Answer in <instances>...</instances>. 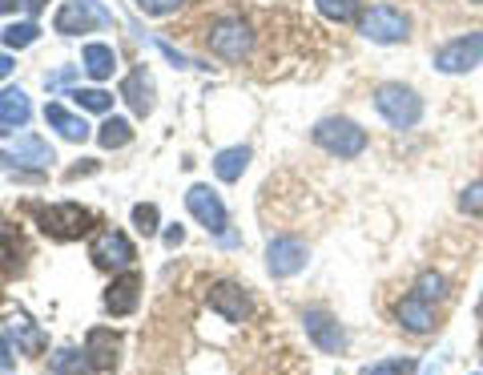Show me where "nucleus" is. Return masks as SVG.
<instances>
[{
  "label": "nucleus",
  "mask_w": 483,
  "mask_h": 375,
  "mask_svg": "<svg viewBox=\"0 0 483 375\" xmlns=\"http://www.w3.org/2000/svg\"><path fill=\"white\" fill-rule=\"evenodd\" d=\"M69 98L77 101V109H89V114H109L113 109V93L105 89H72Z\"/></svg>",
  "instance_id": "27"
},
{
  "label": "nucleus",
  "mask_w": 483,
  "mask_h": 375,
  "mask_svg": "<svg viewBox=\"0 0 483 375\" xmlns=\"http://www.w3.org/2000/svg\"><path fill=\"white\" fill-rule=\"evenodd\" d=\"M314 146H322L330 158H359L362 149H367V130L362 125H354L351 117H322L318 125L310 130Z\"/></svg>",
  "instance_id": "2"
},
{
  "label": "nucleus",
  "mask_w": 483,
  "mask_h": 375,
  "mask_svg": "<svg viewBox=\"0 0 483 375\" xmlns=\"http://www.w3.org/2000/svg\"><path fill=\"white\" fill-rule=\"evenodd\" d=\"M209 307L225 319V323H246L250 319V294L238 283H214L209 286Z\"/></svg>",
  "instance_id": "13"
},
{
  "label": "nucleus",
  "mask_w": 483,
  "mask_h": 375,
  "mask_svg": "<svg viewBox=\"0 0 483 375\" xmlns=\"http://www.w3.org/2000/svg\"><path fill=\"white\" fill-rule=\"evenodd\" d=\"M302 331L310 335V343L318 351H326V355H338V351H346V331L343 323H338L335 315H326V311H302Z\"/></svg>",
  "instance_id": "11"
},
{
  "label": "nucleus",
  "mask_w": 483,
  "mask_h": 375,
  "mask_svg": "<svg viewBox=\"0 0 483 375\" xmlns=\"http://www.w3.org/2000/svg\"><path fill=\"white\" fill-rule=\"evenodd\" d=\"M93 170H97V162H85V166H72L64 178H80V174H93Z\"/></svg>",
  "instance_id": "37"
},
{
  "label": "nucleus",
  "mask_w": 483,
  "mask_h": 375,
  "mask_svg": "<svg viewBox=\"0 0 483 375\" xmlns=\"http://www.w3.org/2000/svg\"><path fill=\"white\" fill-rule=\"evenodd\" d=\"M113 25V13L105 9L101 0H64L53 17V29L61 37H80V33H93V29Z\"/></svg>",
  "instance_id": "4"
},
{
  "label": "nucleus",
  "mask_w": 483,
  "mask_h": 375,
  "mask_svg": "<svg viewBox=\"0 0 483 375\" xmlns=\"http://www.w3.org/2000/svg\"><path fill=\"white\" fill-rule=\"evenodd\" d=\"M37 37H40L37 21H21V25H8L4 29V45H8V49H29Z\"/></svg>",
  "instance_id": "29"
},
{
  "label": "nucleus",
  "mask_w": 483,
  "mask_h": 375,
  "mask_svg": "<svg viewBox=\"0 0 483 375\" xmlns=\"http://www.w3.org/2000/svg\"><path fill=\"white\" fill-rule=\"evenodd\" d=\"M129 138H133V125L125 122V117H109V122L97 130V141H101L105 149H121L129 146Z\"/></svg>",
  "instance_id": "25"
},
{
  "label": "nucleus",
  "mask_w": 483,
  "mask_h": 375,
  "mask_svg": "<svg viewBox=\"0 0 483 375\" xmlns=\"http://www.w3.org/2000/svg\"><path fill=\"white\" fill-rule=\"evenodd\" d=\"M80 65H85V73L93 77V81H105V77H113V69H117V53H113V45H85V53H80Z\"/></svg>",
  "instance_id": "19"
},
{
  "label": "nucleus",
  "mask_w": 483,
  "mask_h": 375,
  "mask_svg": "<svg viewBox=\"0 0 483 375\" xmlns=\"http://www.w3.org/2000/svg\"><path fill=\"white\" fill-rule=\"evenodd\" d=\"M32 214H37L40 230H45L48 238H56V243H69V238H80L93 230V214L85 210V206L77 202H56V206H29Z\"/></svg>",
  "instance_id": "3"
},
{
  "label": "nucleus",
  "mask_w": 483,
  "mask_h": 375,
  "mask_svg": "<svg viewBox=\"0 0 483 375\" xmlns=\"http://www.w3.org/2000/svg\"><path fill=\"white\" fill-rule=\"evenodd\" d=\"M306 262H310V251H306V243H298V238H270V246H266V270H270L274 278L298 275Z\"/></svg>",
  "instance_id": "10"
},
{
  "label": "nucleus",
  "mask_w": 483,
  "mask_h": 375,
  "mask_svg": "<svg viewBox=\"0 0 483 375\" xmlns=\"http://www.w3.org/2000/svg\"><path fill=\"white\" fill-rule=\"evenodd\" d=\"M185 206H190V214L209 230V234H217V238L225 234L230 214H225V202L209 186H190V190H185Z\"/></svg>",
  "instance_id": "9"
},
{
  "label": "nucleus",
  "mask_w": 483,
  "mask_h": 375,
  "mask_svg": "<svg viewBox=\"0 0 483 375\" xmlns=\"http://www.w3.org/2000/svg\"><path fill=\"white\" fill-rule=\"evenodd\" d=\"M415 294H419L423 303L447 299V278H443L439 270H423V275H419V283H415Z\"/></svg>",
  "instance_id": "26"
},
{
  "label": "nucleus",
  "mask_w": 483,
  "mask_h": 375,
  "mask_svg": "<svg viewBox=\"0 0 483 375\" xmlns=\"http://www.w3.org/2000/svg\"><path fill=\"white\" fill-rule=\"evenodd\" d=\"M8 133H13V130H8V125H4V122H0V138H8Z\"/></svg>",
  "instance_id": "41"
},
{
  "label": "nucleus",
  "mask_w": 483,
  "mask_h": 375,
  "mask_svg": "<svg viewBox=\"0 0 483 375\" xmlns=\"http://www.w3.org/2000/svg\"><path fill=\"white\" fill-rule=\"evenodd\" d=\"M32 117V106H29V93L24 89H0V122L8 125V130H16V125H29Z\"/></svg>",
  "instance_id": "20"
},
{
  "label": "nucleus",
  "mask_w": 483,
  "mask_h": 375,
  "mask_svg": "<svg viewBox=\"0 0 483 375\" xmlns=\"http://www.w3.org/2000/svg\"><path fill=\"white\" fill-rule=\"evenodd\" d=\"M8 73H13V57H8V53H0V81H4Z\"/></svg>",
  "instance_id": "38"
},
{
  "label": "nucleus",
  "mask_w": 483,
  "mask_h": 375,
  "mask_svg": "<svg viewBox=\"0 0 483 375\" xmlns=\"http://www.w3.org/2000/svg\"><path fill=\"white\" fill-rule=\"evenodd\" d=\"M16 4H24V0H0V13H13Z\"/></svg>",
  "instance_id": "40"
},
{
  "label": "nucleus",
  "mask_w": 483,
  "mask_h": 375,
  "mask_svg": "<svg viewBox=\"0 0 483 375\" xmlns=\"http://www.w3.org/2000/svg\"><path fill=\"white\" fill-rule=\"evenodd\" d=\"M246 166H250V149L246 146H230V149H222V154L214 158V174L222 182H238L242 174H246Z\"/></svg>",
  "instance_id": "21"
},
{
  "label": "nucleus",
  "mask_w": 483,
  "mask_h": 375,
  "mask_svg": "<svg viewBox=\"0 0 483 375\" xmlns=\"http://www.w3.org/2000/svg\"><path fill=\"white\" fill-rule=\"evenodd\" d=\"M394 319H399V327L407 335H431V327H435L431 303H423L419 294H407V299L399 303V311H394Z\"/></svg>",
  "instance_id": "17"
},
{
  "label": "nucleus",
  "mask_w": 483,
  "mask_h": 375,
  "mask_svg": "<svg viewBox=\"0 0 483 375\" xmlns=\"http://www.w3.org/2000/svg\"><path fill=\"white\" fill-rule=\"evenodd\" d=\"M8 335H13V339H21L24 351H40V347H45V335L32 327V319L24 315V311H13V315H8Z\"/></svg>",
  "instance_id": "23"
},
{
  "label": "nucleus",
  "mask_w": 483,
  "mask_h": 375,
  "mask_svg": "<svg viewBox=\"0 0 483 375\" xmlns=\"http://www.w3.org/2000/svg\"><path fill=\"white\" fill-rule=\"evenodd\" d=\"M209 53L222 61H246L254 53V33H250L246 21L225 17L209 29Z\"/></svg>",
  "instance_id": "6"
},
{
  "label": "nucleus",
  "mask_w": 483,
  "mask_h": 375,
  "mask_svg": "<svg viewBox=\"0 0 483 375\" xmlns=\"http://www.w3.org/2000/svg\"><path fill=\"white\" fill-rule=\"evenodd\" d=\"M89 355L77 347H56L53 355V375H89Z\"/></svg>",
  "instance_id": "24"
},
{
  "label": "nucleus",
  "mask_w": 483,
  "mask_h": 375,
  "mask_svg": "<svg viewBox=\"0 0 483 375\" xmlns=\"http://www.w3.org/2000/svg\"><path fill=\"white\" fill-rule=\"evenodd\" d=\"M117 351H121V339L109 327H93V331L85 335V355L97 371H113V367H117Z\"/></svg>",
  "instance_id": "15"
},
{
  "label": "nucleus",
  "mask_w": 483,
  "mask_h": 375,
  "mask_svg": "<svg viewBox=\"0 0 483 375\" xmlns=\"http://www.w3.org/2000/svg\"><path fill=\"white\" fill-rule=\"evenodd\" d=\"M45 122L53 125L56 133H61L64 141H85L89 138V122L80 114H69L64 106H56V101H48L45 106Z\"/></svg>",
  "instance_id": "18"
},
{
  "label": "nucleus",
  "mask_w": 483,
  "mask_h": 375,
  "mask_svg": "<svg viewBox=\"0 0 483 375\" xmlns=\"http://www.w3.org/2000/svg\"><path fill=\"white\" fill-rule=\"evenodd\" d=\"M411 371H415L411 359H383V363L367 367V375H411Z\"/></svg>",
  "instance_id": "33"
},
{
  "label": "nucleus",
  "mask_w": 483,
  "mask_h": 375,
  "mask_svg": "<svg viewBox=\"0 0 483 375\" xmlns=\"http://www.w3.org/2000/svg\"><path fill=\"white\" fill-rule=\"evenodd\" d=\"M121 98L129 101V109H133L137 117H149L153 114V77L145 65H137L133 73L121 81Z\"/></svg>",
  "instance_id": "16"
},
{
  "label": "nucleus",
  "mask_w": 483,
  "mask_h": 375,
  "mask_svg": "<svg viewBox=\"0 0 483 375\" xmlns=\"http://www.w3.org/2000/svg\"><path fill=\"white\" fill-rule=\"evenodd\" d=\"M24 9H29V17H37V13L45 9V0H24Z\"/></svg>",
  "instance_id": "39"
},
{
  "label": "nucleus",
  "mask_w": 483,
  "mask_h": 375,
  "mask_svg": "<svg viewBox=\"0 0 483 375\" xmlns=\"http://www.w3.org/2000/svg\"><path fill=\"white\" fill-rule=\"evenodd\" d=\"M479 315H483V303H479Z\"/></svg>",
  "instance_id": "43"
},
{
  "label": "nucleus",
  "mask_w": 483,
  "mask_h": 375,
  "mask_svg": "<svg viewBox=\"0 0 483 375\" xmlns=\"http://www.w3.org/2000/svg\"><path fill=\"white\" fill-rule=\"evenodd\" d=\"M431 65L439 73H471L475 65H483V33H467L447 41L443 49H435Z\"/></svg>",
  "instance_id": "7"
},
{
  "label": "nucleus",
  "mask_w": 483,
  "mask_h": 375,
  "mask_svg": "<svg viewBox=\"0 0 483 375\" xmlns=\"http://www.w3.org/2000/svg\"><path fill=\"white\" fill-rule=\"evenodd\" d=\"M375 109L391 130H415L423 122V98H419L411 85L399 81H386L375 89Z\"/></svg>",
  "instance_id": "1"
},
{
  "label": "nucleus",
  "mask_w": 483,
  "mask_h": 375,
  "mask_svg": "<svg viewBox=\"0 0 483 375\" xmlns=\"http://www.w3.org/2000/svg\"><path fill=\"white\" fill-rule=\"evenodd\" d=\"M185 243V230L182 226H169L165 230V246H182Z\"/></svg>",
  "instance_id": "36"
},
{
  "label": "nucleus",
  "mask_w": 483,
  "mask_h": 375,
  "mask_svg": "<svg viewBox=\"0 0 483 375\" xmlns=\"http://www.w3.org/2000/svg\"><path fill=\"white\" fill-rule=\"evenodd\" d=\"M314 9H318L326 21L346 25V21H354V13H359V0H314Z\"/></svg>",
  "instance_id": "28"
},
{
  "label": "nucleus",
  "mask_w": 483,
  "mask_h": 375,
  "mask_svg": "<svg viewBox=\"0 0 483 375\" xmlns=\"http://www.w3.org/2000/svg\"><path fill=\"white\" fill-rule=\"evenodd\" d=\"M359 33L375 45H402L411 37V21H407V13H399L394 4H375L370 13H362Z\"/></svg>",
  "instance_id": "5"
},
{
  "label": "nucleus",
  "mask_w": 483,
  "mask_h": 375,
  "mask_svg": "<svg viewBox=\"0 0 483 375\" xmlns=\"http://www.w3.org/2000/svg\"><path fill=\"white\" fill-rule=\"evenodd\" d=\"M137 299H141V275H137V270H125V275L113 278L109 291H105V311H109V315H133Z\"/></svg>",
  "instance_id": "14"
},
{
  "label": "nucleus",
  "mask_w": 483,
  "mask_h": 375,
  "mask_svg": "<svg viewBox=\"0 0 483 375\" xmlns=\"http://www.w3.org/2000/svg\"><path fill=\"white\" fill-rule=\"evenodd\" d=\"M13 363H16V351H13V343L0 335V371H4V367H13Z\"/></svg>",
  "instance_id": "35"
},
{
  "label": "nucleus",
  "mask_w": 483,
  "mask_h": 375,
  "mask_svg": "<svg viewBox=\"0 0 483 375\" xmlns=\"http://www.w3.org/2000/svg\"><path fill=\"white\" fill-rule=\"evenodd\" d=\"M133 226H137V234H157V206L153 202H141V206H133Z\"/></svg>",
  "instance_id": "30"
},
{
  "label": "nucleus",
  "mask_w": 483,
  "mask_h": 375,
  "mask_svg": "<svg viewBox=\"0 0 483 375\" xmlns=\"http://www.w3.org/2000/svg\"><path fill=\"white\" fill-rule=\"evenodd\" d=\"M0 267L4 270H21L24 267V243L4 218H0Z\"/></svg>",
  "instance_id": "22"
},
{
  "label": "nucleus",
  "mask_w": 483,
  "mask_h": 375,
  "mask_svg": "<svg viewBox=\"0 0 483 375\" xmlns=\"http://www.w3.org/2000/svg\"><path fill=\"white\" fill-rule=\"evenodd\" d=\"M185 0H137V9L145 13V17H169V13H177Z\"/></svg>",
  "instance_id": "32"
},
{
  "label": "nucleus",
  "mask_w": 483,
  "mask_h": 375,
  "mask_svg": "<svg viewBox=\"0 0 483 375\" xmlns=\"http://www.w3.org/2000/svg\"><path fill=\"white\" fill-rule=\"evenodd\" d=\"M459 210L471 214V218H479L483 214V182H471V186L459 194Z\"/></svg>",
  "instance_id": "31"
},
{
  "label": "nucleus",
  "mask_w": 483,
  "mask_h": 375,
  "mask_svg": "<svg viewBox=\"0 0 483 375\" xmlns=\"http://www.w3.org/2000/svg\"><path fill=\"white\" fill-rule=\"evenodd\" d=\"M89 259H93L101 270H121V267H129V262L137 259V251L121 230L105 226V230H97L93 243H89Z\"/></svg>",
  "instance_id": "8"
},
{
  "label": "nucleus",
  "mask_w": 483,
  "mask_h": 375,
  "mask_svg": "<svg viewBox=\"0 0 483 375\" xmlns=\"http://www.w3.org/2000/svg\"><path fill=\"white\" fill-rule=\"evenodd\" d=\"M69 81H72V69H56V73H48V77H45L48 89H61V85H69Z\"/></svg>",
  "instance_id": "34"
},
{
  "label": "nucleus",
  "mask_w": 483,
  "mask_h": 375,
  "mask_svg": "<svg viewBox=\"0 0 483 375\" xmlns=\"http://www.w3.org/2000/svg\"><path fill=\"white\" fill-rule=\"evenodd\" d=\"M53 162V146L40 141L37 133H24L13 149H0V170H16V166H32V170H45Z\"/></svg>",
  "instance_id": "12"
},
{
  "label": "nucleus",
  "mask_w": 483,
  "mask_h": 375,
  "mask_svg": "<svg viewBox=\"0 0 483 375\" xmlns=\"http://www.w3.org/2000/svg\"><path fill=\"white\" fill-rule=\"evenodd\" d=\"M471 4H483V0H471Z\"/></svg>",
  "instance_id": "42"
}]
</instances>
